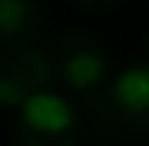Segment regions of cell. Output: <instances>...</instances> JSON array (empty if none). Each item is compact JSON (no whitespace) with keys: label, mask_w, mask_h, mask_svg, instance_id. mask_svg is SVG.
Returning a JSON list of instances; mask_svg holds the SVG:
<instances>
[{"label":"cell","mask_w":149,"mask_h":146,"mask_svg":"<svg viewBox=\"0 0 149 146\" xmlns=\"http://www.w3.org/2000/svg\"><path fill=\"white\" fill-rule=\"evenodd\" d=\"M47 27V7L40 0H0V50L37 47V37Z\"/></svg>","instance_id":"obj_5"},{"label":"cell","mask_w":149,"mask_h":146,"mask_svg":"<svg viewBox=\"0 0 149 146\" xmlns=\"http://www.w3.org/2000/svg\"><path fill=\"white\" fill-rule=\"evenodd\" d=\"M50 53V66H53V87H63L76 96L90 100L100 93L109 80V57L100 40L90 33H63Z\"/></svg>","instance_id":"obj_2"},{"label":"cell","mask_w":149,"mask_h":146,"mask_svg":"<svg viewBox=\"0 0 149 146\" xmlns=\"http://www.w3.org/2000/svg\"><path fill=\"white\" fill-rule=\"evenodd\" d=\"M17 146H80V113L63 93H37L17 110Z\"/></svg>","instance_id":"obj_1"},{"label":"cell","mask_w":149,"mask_h":146,"mask_svg":"<svg viewBox=\"0 0 149 146\" xmlns=\"http://www.w3.org/2000/svg\"><path fill=\"white\" fill-rule=\"evenodd\" d=\"M106 110L119 126L143 133L149 126V73L143 63L126 66L106 87Z\"/></svg>","instance_id":"obj_4"},{"label":"cell","mask_w":149,"mask_h":146,"mask_svg":"<svg viewBox=\"0 0 149 146\" xmlns=\"http://www.w3.org/2000/svg\"><path fill=\"white\" fill-rule=\"evenodd\" d=\"M53 90V66L50 53L40 47L0 53V106L20 110L37 93Z\"/></svg>","instance_id":"obj_3"},{"label":"cell","mask_w":149,"mask_h":146,"mask_svg":"<svg viewBox=\"0 0 149 146\" xmlns=\"http://www.w3.org/2000/svg\"><path fill=\"white\" fill-rule=\"evenodd\" d=\"M73 3H80L83 10H93V13H103V10H113V7H119L123 0H73Z\"/></svg>","instance_id":"obj_6"}]
</instances>
